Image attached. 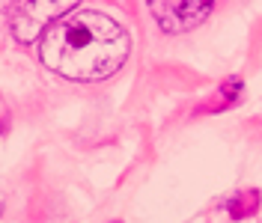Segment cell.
<instances>
[{"instance_id":"3957f363","label":"cell","mask_w":262,"mask_h":223,"mask_svg":"<svg viewBox=\"0 0 262 223\" xmlns=\"http://www.w3.org/2000/svg\"><path fill=\"white\" fill-rule=\"evenodd\" d=\"M146 3L164 33L194 30L212 12V0H146Z\"/></svg>"},{"instance_id":"7a4b0ae2","label":"cell","mask_w":262,"mask_h":223,"mask_svg":"<svg viewBox=\"0 0 262 223\" xmlns=\"http://www.w3.org/2000/svg\"><path fill=\"white\" fill-rule=\"evenodd\" d=\"M75 6H78V0H15L12 15H9V27H12L15 42L33 45L48 24L60 21Z\"/></svg>"},{"instance_id":"5b68a950","label":"cell","mask_w":262,"mask_h":223,"mask_svg":"<svg viewBox=\"0 0 262 223\" xmlns=\"http://www.w3.org/2000/svg\"><path fill=\"white\" fill-rule=\"evenodd\" d=\"M0 211H3V203H0Z\"/></svg>"},{"instance_id":"277c9868","label":"cell","mask_w":262,"mask_h":223,"mask_svg":"<svg viewBox=\"0 0 262 223\" xmlns=\"http://www.w3.org/2000/svg\"><path fill=\"white\" fill-rule=\"evenodd\" d=\"M259 206V196L256 191H245V199L238 196V199H232V217H247V214H253Z\"/></svg>"},{"instance_id":"6da1fadb","label":"cell","mask_w":262,"mask_h":223,"mask_svg":"<svg viewBox=\"0 0 262 223\" xmlns=\"http://www.w3.org/2000/svg\"><path fill=\"white\" fill-rule=\"evenodd\" d=\"M125 27L101 12H78L51 24L39 45L42 65L66 80H104L128 60Z\"/></svg>"}]
</instances>
